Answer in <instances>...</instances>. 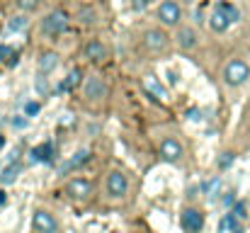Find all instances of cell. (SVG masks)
I'll return each mask as SVG.
<instances>
[{"label":"cell","mask_w":250,"mask_h":233,"mask_svg":"<svg viewBox=\"0 0 250 233\" xmlns=\"http://www.w3.org/2000/svg\"><path fill=\"white\" fill-rule=\"evenodd\" d=\"M68 27H71V15L66 10H54L42 20V32L46 37H54V39L61 37L63 32H68Z\"/></svg>","instance_id":"obj_1"},{"label":"cell","mask_w":250,"mask_h":233,"mask_svg":"<svg viewBox=\"0 0 250 233\" xmlns=\"http://www.w3.org/2000/svg\"><path fill=\"white\" fill-rule=\"evenodd\" d=\"M250 78V66L241 59H233L224 66V83L229 87H241L243 83H248Z\"/></svg>","instance_id":"obj_2"},{"label":"cell","mask_w":250,"mask_h":233,"mask_svg":"<svg viewBox=\"0 0 250 233\" xmlns=\"http://www.w3.org/2000/svg\"><path fill=\"white\" fill-rule=\"evenodd\" d=\"M156 15H158L161 24H166V27H177L180 20H182V10H180V5L175 0H163L158 5V12Z\"/></svg>","instance_id":"obj_3"},{"label":"cell","mask_w":250,"mask_h":233,"mask_svg":"<svg viewBox=\"0 0 250 233\" xmlns=\"http://www.w3.org/2000/svg\"><path fill=\"white\" fill-rule=\"evenodd\" d=\"M144 46L151 51V54H161L170 46V37H167L163 29H148L144 34Z\"/></svg>","instance_id":"obj_4"},{"label":"cell","mask_w":250,"mask_h":233,"mask_svg":"<svg viewBox=\"0 0 250 233\" xmlns=\"http://www.w3.org/2000/svg\"><path fill=\"white\" fill-rule=\"evenodd\" d=\"M104 187H107V194H109V197L122 199V197L126 194V190H129V182H126V177H124L119 170H112V172L107 175Z\"/></svg>","instance_id":"obj_5"},{"label":"cell","mask_w":250,"mask_h":233,"mask_svg":"<svg viewBox=\"0 0 250 233\" xmlns=\"http://www.w3.org/2000/svg\"><path fill=\"white\" fill-rule=\"evenodd\" d=\"M182 229L187 233H199L204 229V214L199 212V209H194V207H187L185 212H182Z\"/></svg>","instance_id":"obj_6"},{"label":"cell","mask_w":250,"mask_h":233,"mask_svg":"<svg viewBox=\"0 0 250 233\" xmlns=\"http://www.w3.org/2000/svg\"><path fill=\"white\" fill-rule=\"evenodd\" d=\"M32 226H34V231L37 233H56L59 231V221L49 214V212H34V216H32Z\"/></svg>","instance_id":"obj_7"},{"label":"cell","mask_w":250,"mask_h":233,"mask_svg":"<svg viewBox=\"0 0 250 233\" xmlns=\"http://www.w3.org/2000/svg\"><path fill=\"white\" fill-rule=\"evenodd\" d=\"M66 192H68L71 199L85 202V199L92 194V185H90L87 180H83V177H76V180H71V182L66 185Z\"/></svg>","instance_id":"obj_8"},{"label":"cell","mask_w":250,"mask_h":233,"mask_svg":"<svg viewBox=\"0 0 250 233\" xmlns=\"http://www.w3.org/2000/svg\"><path fill=\"white\" fill-rule=\"evenodd\" d=\"M83 54H85V59L90 61V64H102L104 59H107V46L100 42V39H90L87 44H85V49H83Z\"/></svg>","instance_id":"obj_9"},{"label":"cell","mask_w":250,"mask_h":233,"mask_svg":"<svg viewBox=\"0 0 250 233\" xmlns=\"http://www.w3.org/2000/svg\"><path fill=\"white\" fill-rule=\"evenodd\" d=\"M107 92H109V87H107L104 80H100V78H87L85 80V97L87 100H104Z\"/></svg>","instance_id":"obj_10"},{"label":"cell","mask_w":250,"mask_h":233,"mask_svg":"<svg viewBox=\"0 0 250 233\" xmlns=\"http://www.w3.org/2000/svg\"><path fill=\"white\" fill-rule=\"evenodd\" d=\"M197 44H199V34H197L194 27H180L177 29V46L180 49L189 51V49H197Z\"/></svg>","instance_id":"obj_11"},{"label":"cell","mask_w":250,"mask_h":233,"mask_svg":"<svg viewBox=\"0 0 250 233\" xmlns=\"http://www.w3.org/2000/svg\"><path fill=\"white\" fill-rule=\"evenodd\" d=\"M161 155H163V160H167V163H177V160L182 158L180 141H177V139H166V141L161 144Z\"/></svg>","instance_id":"obj_12"},{"label":"cell","mask_w":250,"mask_h":233,"mask_svg":"<svg viewBox=\"0 0 250 233\" xmlns=\"http://www.w3.org/2000/svg\"><path fill=\"white\" fill-rule=\"evenodd\" d=\"M141 85H144V90H146L151 97H156V100H166L167 97V90L163 87V83H161L156 76H144Z\"/></svg>","instance_id":"obj_13"},{"label":"cell","mask_w":250,"mask_h":233,"mask_svg":"<svg viewBox=\"0 0 250 233\" xmlns=\"http://www.w3.org/2000/svg\"><path fill=\"white\" fill-rule=\"evenodd\" d=\"M209 27H211L216 34H224V32H229L231 22H229V17H226L219 7H214V10H211V15H209Z\"/></svg>","instance_id":"obj_14"},{"label":"cell","mask_w":250,"mask_h":233,"mask_svg":"<svg viewBox=\"0 0 250 233\" xmlns=\"http://www.w3.org/2000/svg\"><path fill=\"white\" fill-rule=\"evenodd\" d=\"M56 68H59V54H56V51H44V54L39 56V73L49 76V73H54Z\"/></svg>","instance_id":"obj_15"},{"label":"cell","mask_w":250,"mask_h":233,"mask_svg":"<svg viewBox=\"0 0 250 233\" xmlns=\"http://www.w3.org/2000/svg\"><path fill=\"white\" fill-rule=\"evenodd\" d=\"M29 158H32V163H51L54 160V144H42V146L32 148Z\"/></svg>","instance_id":"obj_16"},{"label":"cell","mask_w":250,"mask_h":233,"mask_svg":"<svg viewBox=\"0 0 250 233\" xmlns=\"http://www.w3.org/2000/svg\"><path fill=\"white\" fill-rule=\"evenodd\" d=\"M214 7H219V10H221V12L229 17V22H231V24H236V22L241 20V10H238V7H236L231 0H219Z\"/></svg>","instance_id":"obj_17"},{"label":"cell","mask_w":250,"mask_h":233,"mask_svg":"<svg viewBox=\"0 0 250 233\" xmlns=\"http://www.w3.org/2000/svg\"><path fill=\"white\" fill-rule=\"evenodd\" d=\"M83 85V71L81 68H73L68 76L63 78V83H61V87L66 90V92H71V90H78Z\"/></svg>","instance_id":"obj_18"},{"label":"cell","mask_w":250,"mask_h":233,"mask_svg":"<svg viewBox=\"0 0 250 233\" xmlns=\"http://www.w3.org/2000/svg\"><path fill=\"white\" fill-rule=\"evenodd\" d=\"M87 160H90V151H87V148L78 151V153L73 155V158H71V160H68V163H66V165L61 168V175H66L68 170H76V168H81V165H85Z\"/></svg>","instance_id":"obj_19"},{"label":"cell","mask_w":250,"mask_h":233,"mask_svg":"<svg viewBox=\"0 0 250 233\" xmlns=\"http://www.w3.org/2000/svg\"><path fill=\"white\" fill-rule=\"evenodd\" d=\"M221 187H224V182H221V177H219V175H216V177H211V180L204 185V192H207L209 202H216V199H219V194H221Z\"/></svg>","instance_id":"obj_20"},{"label":"cell","mask_w":250,"mask_h":233,"mask_svg":"<svg viewBox=\"0 0 250 233\" xmlns=\"http://www.w3.org/2000/svg\"><path fill=\"white\" fill-rule=\"evenodd\" d=\"M20 170H22V168H20V163L7 165V168L2 170V175H0V182H2V185H12V182L20 177Z\"/></svg>","instance_id":"obj_21"},{"label":"cell","mask_w":250,"mask_h":233,"mask_svg":"<svg viewBox=\"0 0 250 233\" xmlns=\"http://www.w3.org/2000/svg\"><path fill=\"white\" fill-rule=\"evenodd\" d=\"M248 212H250V207H248V202H243V199H238V202L231 207V214H233L238 221H246V219L250 216Z\"/></svg>","instance_id":"obj_22"},{"label":"cell","mask_w":250,"mask_h":233,"mask_svg":"<svg viewBox=\"0 0 250 233\" xmlns=\"http://www.w3.org/2000/svg\"><path fill=\"white\" fill-rule=\"evenodd\" d=\"M27 24H29V20H27L24 15H15V17H10L7 29H10V32H24V29H27Z\"/></svg>","instance_id":"obj_23"},{"label":"cell","mask_w":250,"mask_h":233,"mask_svg":"<svg viewBox=\"0 0 250 233\" xmlns=\"http://www.w3.org/2000/svg\"><path fill=\"white\" fill-rule=\"evenodd\" d=\"M236 229H238V219H236V216L229 212V214L221 219V224H219V231L226 233V231H236Z\"/></svg>","instance_id":"obj_24"},{"label":"cell","mask_w":250,"mask_h":233,"mask_svg":"<svg viewBox=\"0 0 250 233\" xmlns=\"http://www.w3.org/2000/svg\"><path fill=\"white\" fill-rule=\"evenodd\" d=\"M233 160H236V153H221V158H219V170H229L231 165H233Z\"/></svg>","instance_id":"obj_25"},{"label":"cell","mask_w":250,"mask_h":233,"mask_svg":"<svg viewBox=\"0 0 250 233\" xmlns=\"http://www.w3.org/2000/svg\"><path fill=\"white\" fill-rule=\"evenodd\" d=\"M39 109H42L39 102H27V105H24V117H37Z\"/></svg>","instance_id":"obj_26"},{"label":"cell","mask_w":250,"mask_h":233,"mask_svg":"<svg viewBox=\"0 0 250 233\" xmlns=\"http://www.w3.org/2000/svg\"><path fill=\"white\" fill-rule=\"evenodd\" d=\"M37 92H39V95H46V92H49V83H46L44 73L37 76Z\"/></svg>","instance_id":"obj_27"},{"label":"cell","mask_w":250,"mask_h":233,"mask_svg":"<svg viewBox=\"0 0 250 233\" xmlns=\"http://www.w3.org/2000/svg\"><path fill=\"white\" fill-rule=\"evenodd\" d=\"M12 54H15V51H12V49H10L7 44H0V64H7Z\"/></svg>","instance_id":"obj_28"},{"label":"cell","mask_w":250,"mask_h":233,"mask_svg":"<svg viewBox=\"0 0 250 233\" xmlns=\"http://www.w3.org/2000/svg\"><path fill=\"white\" fill-rule=\"evenodd\" d=\"M17 5H20L24 12H29V10H37V7H39V0H17Z\"/></svg>","instance_id":"obj_29"},{"label":"cell","mask_w":250,"mask_h":233,"mask_svg":"<svg viewBox=\"0 0 250 233\" xmlns=\"http://www.w3.org/2000/svg\"><path fill=\"white\" fill-rule=\"evenodd\" d=\"M187 119L197 124V122H202V112H199L197 107H194V109H187Z\"/></svg>","instance_id":"obj_30"},{"label":"cell","mask_w":250,"mask_h":233,"mask_svg":"<svg viewBox=\"0 0 250 233\" xmlns=\"http://www.w3.org/2000/svg\"><path fill=\"white\" fill-rule=\"evenodd\" d=\"M146 5H148V0H131V10L134 12H141Z\"/></svg>","instance_id":"obj_31"},{"label":"cell","mask_w":250,"mask_h":233,"mask_svg":"<svg viewBox=\"0 0 250 233\" xmlns=\"http://www.w3.org/2000/svg\"><path fill=\"white\" fill-rule=\"evenodd\" d=\"M12 127H15V129H24V127H27V117H15V119H12Z\"/></svg>","instance_id":"obj_32"},{"label":"cell","mask_w":250,"mask_h":233,"mask_svg":"<svg viewBox=\"0 0 250 233\" xmlns=\"http://www.w3.org/2000/svg\"><path fill=\"white\" fill-rule=\"evenodd\" d=\"M236 204V192H226L224 197V207H233Z\"/></svg>","instance_id":"obj_33"},{"label":"cell","mask_w":250,"mask_h":233,"mask_svg":"<svg viewBox=\"0 0 250 233\" xmlns=\"http://www.w3.org/2000/svg\"><path fill=\"white\" fill-rule=\"evenodd\" d=\"M81 17H83V22H92V20H95V12H90V10L85 7L83 12H81Z\"/></svg>","instance_id":"obj_34"},{"label":"cell","mask_w":250,"mask_h":233,"mask_svg":"<svg viewBox=\"0 0 250 233\" xmlns=\"http://www.w3.org/2000/svg\"><path fill=\"white\" fill-rule=\"evenodd\" d=\"M17 64H20V54L15 51V54L10 56V61H7V66H17Z\"/></svg>","instance_id":"obj_35"},{"label":"cell","mask_w":250,"mask_h":233,"mask_svg":"<svg viewBox=\"0 0 250 233\" xmlns=\"http://www.w3.org/2000/svg\"><path fill=\"white\" fill-rule=\"evenodd\" d=\"M167 80H170V85H175L177 83V73L175 71H167Z\"/></svg>","instance_id":"obj_36"},{"label":"cell","mask_w":250,"mask_h":233,"mask_svg":"<svg viewBox=\"0 0 250 233\" xmlns=\"http://www.w3.org/2000/svg\"><path fill=\"white\" fill-rule=\"evenodd\" d=\"M5 204H7V194L0 190V207H5Z\"/></svg>","instance_id":"obj_37"},{"label":"cell","mask_w":250,"mask_h":233,"mask_svg":"<svg viewBox=\"0 0 250 233\" xmlns=\"http://www.w3.org/2000/svg\"><path fill=\"white\" fill-rule=\"evenodd\" d=\"M2 146H5V136L0 134V148H2Z\"/></svg>","instance_id":"obj_38"},{"label":"cell","mask_w":250,"mask_h":233,"mask_svg":"<svg viewBox=\"0 0 250 233\" xmlns=\"http://www.w3.org/2000/svg\"><path fill=\"white\" fill-rule=\"evenodd\" d=\"M231 233H243V231H241V229H236V231H231Z\"/></svg>","instance_id":"obj_39"}]
</instances>
